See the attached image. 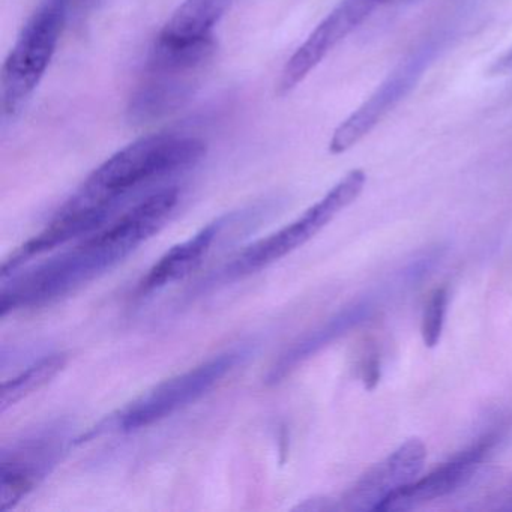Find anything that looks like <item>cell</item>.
Listing matches in <instances>:
<instances>
[{
    "mask_svg": "<svg viewBox=\"0 0 512 512\" xmlns=\"http://www.w3.org/2000/svg\"><path fill=\"white\" fill-rule=\"evenodd\" d=\"M206 154L203 140L181 134L143 137L104 161L74 196L89 203L113 206L146 182L199 163Z\"/></svg>",
    "mask_w": 512,
    "mask_h": 512,
    "instance_id": "1",
    "label": "cell"
},
{
    "mask_svg": "<svg viewBox=\"0 0 512 512\" xmlns=\"http://www.w3.org/2000/svg\"><path fill=\"white\" fill-rule=\"evenodd\" d=\"M130 254L103 230L73 250L4 283L0 292V313L5 317L13 311L40 307L62 298L100 277Z\"/></svg>",
    "mask_w": 512,
    "mask_h": 512,
    "instance_id": "2",
    "label": "cell"
},
{
    "mask_svg": "<svg viewBox=\"0 0 512 512\" xmlns=\"http://www.w3.org/2000/svg\"><path fill=\"white\" fill-rule=\"evenodd\" d=\"M214 55L215 41L181 49L154 44L128 104L130 121L148 124L182 109L199 91Z\"/></svg>",
    "mask_w": 512,
    "mask_h": 512,
    "instance_id": "3",
    "label": "cell"
},
{
    "mask_svg": "<svg viewBox=\"0 0 512 512\" xmlns=\"http://www.w3.org/2000/svg\"><path fill=\"white\" fill-rule=\"evenodd\" d=\"M70 0H41L20 32L2 71V110L20 112L46 74L68 17Z\"/></svg>",
    "mask_w": 512,
    "mask_h": 512,
    "instance_id": "4",
    "label": "cell"
},
{
    "mask_svg": "<svg viewBox=\"0 0 512 512\" xmlns=\"http://www.w3.org/2000/svg\"><path fill=\"white\" fill-rule=\"evenodd\" d=\"M365 182L367 175L362 170L356 169L347 173L323 199L308 208L298 220L245 248L220 272L218 280L232 281L247 277L298 250L361 196Z\"/></svg>",
    "mask_w": 512,
    "mask_h": 512,
    "instance_id": "5",
    "label": "cell"
},
{
    "mask_svg": "<svg viewBox=\"0 0 512 512\" xmlns=\"http://www.w3.org/2000/svg\"><path fill=\"white\" fill-rule=\"evenodd\" d=\"M454 37V26L446 25L416 44L415 49L404 56L403 61L380 83L370 98L346 121L341 122L329 143V151L334 155L343 154L368 136L415 89L425 71L434 64Z\"/></svg>",
    "mask_w": 512,
    "mask_h": 512,
    "instance_id": "6",
    "label": "cell"
},
{
    "mask_svg": "<svg viewBox=\"0 0 512 512\" xmlns=\"http://www.w3.org/2000/svg\"><path fill=\"white\" fill-rule=\"evenodd\" d=\"M241 358L239 352L221 353L166 380L113 416V428L121 433H131L175 415L220 385Z\"/></svg>",
    "mask_w": 512,
    "mask_h": 512,
    "instance_id": "7",
    "label": "cell"
},
{
    "mask_svg": "<svg viewBox=\"0 0 512 512\" xmlns=\"http://www.w3.org/2000/svg\"><path fill=\"white\" fill-rule=\"evenodd\" d=\"M65 434L44 430L4 449L0 458V512L14 508L58 463Z\"/></svg>",
    "mask_w": 512,
    "mask_h": 512,
    "instance_id": "8",
    "label": "cell"
},
{
    "mask_svg": "<svg viewBox=\"0 0 512 512\" xmlns=\"http://www.w3.org/2000/svg\"><path fill=\"white\" fill-rule=\"evenodd\" d=\"M379 7H382L379 0H341L289 59L278 82V94H289L304 82L305 77Z\"/></svg>",
    "mask_w": 512,
    "mask_h": 512,
    "instance_id": "9",
    "label": "cell"
},
{
    "mask_svg": "<svg viewBox=\"0 0 512 512\" xmlns=\"http://www.w3.org/2000/svg\"><path fill=\"white\" fill-rule=\"evenodd\" d=\"M427 448L419 437L401 443L385 460L374 464L347 491L341 508L349 511H379L380 506L418 479L424 469Z\"/></svg>",
    "mask_w": 512,
    "mask_h": 512,
    "instance_id": "10",
    "label": "cell"
},
{
    "mask_svg": "<svg viewBox=\"0 0 512 512\" xmlns=\"http://www.w3.org/2000/svg\"><path fill=\"white\" fill-rule=\"evenodd\" d=\"M496 434H487L452 460L440 464L428 475L416 479L389 497L379 511H407L431 500L442 499L469 484L485 455L496 443Z\"/></svg>",
    "mask_w": 512,
    "mask_h": 512,
    "instance_id": "11",
    "label": "cell"
},
{
    "mask_svg": "<svg viewBox=\"0 0 512 512\" xmlns=\"http://www.w3.org/2000/svg\"><path fill=\"white\" fill-rule=\"evenodd\" d=\"M229 0H185L155 40V46L181 49L214 41V29Z\"/></svg>",
    "mask_w": 512,
    "mask_h": 512,
    "instance_id": "12",
    "label": "cell"
},
{
    "mask_svg": "<svg viewBox=\"0 0 512 512\" xmlns=\"http://www.w3.org/2000/svg\"><path fill=\"white\" fill-rule=\"evenodd\" d=\"M227 223V218H220L203 227L199 233L188 241L170 248L151 269L140 283L143 292L161 289L167 284L175 283L190 275L205 259L217 239L218 233Z\"/></svg>",
    "mask_w": 512,
    "mask_h": 512,
    "instance_id": "13",
    "label": "cell"
},
{
    "mask_svg": "<svg viewBox=\"0 0 512 512\" xmlns=\"http://www.w3.org/2000/svg\"><path fill=\"white\" fill-rule=\"evenodd\" d=\"M362 310L352 308L329 320L325 325L314 331L308 332L304 337L292 344L286 352L281 353L280 358L275 361L269 370L266 380L268 383H278L289 376L296 367L307 361L311 356L316 355L320 349L328 346L329 343L340 337L344 332L349 331L355 323L361 319Z\"/></svg>",
    "mask_w": 512,
    "mask_h": 512,
    "instance_id": "14",
    "label": "cell"
},
{
    "mask_svg": "<svg viewBox=\"0 0 512 512\" xmlns=\"http://www.w3.org/2000/svg\"><path fill=\"white\" fill-rule=\"evenodd\" d=\"M67 365V355L56 353L32 364L19 376L7 380L0 388V412H7L19 401L25 400L38 389L52 382Z\"/></svg>",
    "mask_w": 512,
    "mask_h": 512,
    "instance_id": "15",
    "label": "cell"
},
{
    "mask_svg": "<svg viewBox=\"0 0 512 512\" xmlns=\"http://www.w3.org/2000/svg\"><path fill=\"white\" fill-rule=\"evenodd\" d=\"M446 307H448V290L437 287L424 307L421 320V335L427 347L437 346L443 325H445Z\"/></svg>",
    "mask_w": 512,
    "mask_h": 512,
    "instance_id": "16",
    "label": "cell"
},
{
    "mask_svg": "<svg viewBox=\"0 0 512 512\" xmlns=\"http://www.w3.org/2000/svg\"><path fill=\"white\" fill-rule=\"evenodd\" d=\"M364 358L361 359L359 371H361V379L365 388L373 389L380 379V355L377 352L374 343L365 347Z\"/></svg>",
    "mask_w": 512,
    "mask_h": 512,
    "instance_id": "17",
    "label": "cell"
},
{
    "mask_svg": "<svg viewBox=\"0 0 512 512\" xmlns=\"http://www.w3.org/2000/svg\"><path fill=\"white\" fill-rule=\"evenodd\" d=\"M505 62H506V65H508L509 70H512V47H511V49L506 50Z\"/></svg>",
    "mask_w": 512,
    "mask_h": 512,
    "instance_id": "18",
    "label": "cell"
},
{
    "mask_svg": "<svg viewBox=\"0 0 512 512\" xmlns=\"http://www.w3.org/2000/svg\"><path fill=\"white\" fill-rule=\"evenodd\" d=\"M380 4H403V2H412V0H379Z\"/></svg>",
    "mask_w": 512,
    "mask_h": 512,
    "instance_id": "19",
    "label": "cell"
}]
</instances>
